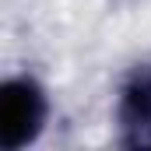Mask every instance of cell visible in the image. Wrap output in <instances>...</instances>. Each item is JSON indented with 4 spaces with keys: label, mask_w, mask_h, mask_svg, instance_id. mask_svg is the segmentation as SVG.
<instances>
[{
    "label": "cell",
    "mask_w": 151,
    "mask_h": 151,
    "mask_svg": "<svg viewBox=\"0 0 151 151\" xmlns=\"http://www.w3.org/2000/svg\"><path fill=\"white\" fill-rule=\"evenodd\" d=\"M53 123V91L35 70H14L0 81V151H28Z\"/></svg>",
    "instance_id": "obj_1"
},
{
    "label": "cell",
    "mask_w": 151,
    "mask_h": 151,
    "mask_svg": "<svg viewBox=\"0 0 151 151\" xmlns=\"http://www.w3.org/2000/svg\"><path fill=\"white\" fill-rule=\"evenodd\" d=\"M116 130V144L123 148H151V56L134 60L113 88V109H109Z\"/></svg>",
    "instance_id": "obj_2"
}]
</instances>
